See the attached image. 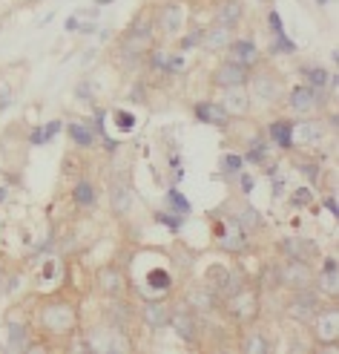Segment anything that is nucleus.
Here are the masks:
<instances>
[{"label": "nucleus", "mask_w": 339, "mask_h": 354, "mask_svg": "<svg viewBox=\"0 0 339 354\" xmlns=\"http://www.w3.org/2000/svg\"><path fill=\"white\" fill-rule=\"evenodd\" d=\"M41 323H43V328L52 331V334H66V331H72V328H75L78 314H75L72 306L55 303V306H46V308H43Z\"/></svg>", "instance_id": "1"}, {"label": "nucleus", "mask_w": 339, "mask_h": 354, "mask_svg": "<svg viewBox=\"0 0 339 354\" xmlns=\"http://www.w3.org/2000/svg\"><path fill=\"white\" fill-rule=\"evenodd\" d=\"M279 274V286H293V288H308L311 286V268H308V262H302V259H291L282 265V268H276Z\"/></svg>", "instance_id": "2"}, {"label": "nucleus", "mask_w": 339, "mask_h": 354, "mask_svg": "<svg viewBox=\"0 0 339 354\" xmlns=\"http://www.w3.org/2000/svg\"><path fill=\"white\" fill-rule=\"evenodd\" d=\"M288 311H291V317H296V320L311 323V320H313V314L319 311V297H316L311 288H296V294H293V299H291Z\"/></svg>", "instance_id": "3"}, {"label": "nucleus", "mask_w": 339, "mask_h": 354, "mask_svg": "<svg viewBox=\"0 0 339 354\" xmlns=\"http://www.w3.org/2000/svg\"><path fill=\"white\" fill-rule=\"evenodd\" d=\"M251 66H244V64H236V61H227V64H222L216 73H213V84L216 86H244L247 84V78H251V73H247Z\"/></svg>", "instance_id": "4"}, {"label": "nucleus", "mask_w": 339, "mask_h": 354, "mask_svg": "<svg viewBox=\"0 0 339 354\" xmlns=\"http://www.w3.org/2000/svg\"><path fill=\"white\" fill-rule=\"evenodd\" d=\"M167 326H173L175 334H178V337H182L184 343H195V340H199V323H195V314L187 311V308L170 311V323H167Z\"/></svg>", "instance_id": "5"}, {"label": "nucleus", "mask_w": 339, "mask_h": 354, "mask_svg": "<svg viewBox=\"0 0 339 354\" xmlns=\"http://www.w3.org/2000/svg\"><path fill=\"white\" fill-rule=\"evenodd\" d=\"M311 323H316V337L322 340L325 346H331V343L336 340V326H339L336 308H331V306H328V308H322V311H316Z\"/></svg>", "instance_id": "6"}, {"label": "nucleus", "mask_w": 339, "mask_h": 354, "mask_svg": "<svg viewBox=\"0 0 339 354\" xmlns=\"http://www.w3.org/2000/svg\"><path fill=\"white\" fill-rule=\"evenodd\" d=\"M282 251L288 254L291 259L311 262V259L316 257V245L308 242V239H302V236H288V239H282Z\"/></svg>", "instance_id": "7"}, {"label": "nucleus", "mask_w": 339, "mask_h": 354, "mask_svg": "<svg viewBox=\"0 0 339 354\" xmlns=\"http://www.w3.org/2000/svg\"><path fill=\"white\" fill-rule=\"evenodd\" d=\"M98 286H101V291H104L106 297H118V294L124 291V274L110 265V268H104V271L98 274Z\"/></svg>", "instance_id": "8"}, {"label": "nucleus", "mask_w": 339, "mask_h": 354, "mask_svg": "<svg viewBox=\"0 0 339 354\" xmlns=\"http://www.w3.org/2000/svg\"><path fill=\"white\" fill-rule=\"evenodd\" d=\"M144 323L150 328H164L170 323V308L162 303V299H153V303L144 306Z\"/></svg>", "instance_id": "9"}, {"label": "nucleus", "mask_w": 339, "mask_h": 354, "mask_svg": "<svg viewBox=\"0 0 339 354\" xmlns=\"http://www.w3.org/2000/svg\"><path fill=\"white\" fill-rule=\"evenodd\" d=\"M222 107L227 115H244L247 113V93L242 86H227V98H224Z\"/></svg>", "instance_id": "10"}, {"label": "nucleus", "mask_w": 339, "mask_h": 354, "mask_svg": "<svg viewBox=\"0 0 339 354\" xmlns=\"http://www.w3.org/2000/svg\"><path fill=\"white\" fill-rule=\"evenodd\" d=\"M233 314L239 317V320H253L256 317V297L253 294H244V291H236L233 297Z\"/></svg>", "instance_id": "11"}, {"label": "nucleus", "mask_w": 339, "mask_h": 354, "mask_svg": "<svg viewBox=\"0 0 339 354\" xmlns=\"http://www.w3.org/2000/svg\"><path fill=\"white\" fill-rule=\"evenodd\" d=\"M195 115H199V121H204V124H213V127H224V121H227V113H224V107H219V104H199V107H195Z\"/></svg>", "instance_id": "12"}, {"label": "nucleus", "mask_w": 339, "mask_h": 354, "mask_svg": "<svg viewBox=\"0 0 339 354\" xmlns=\"http://www.w3.org/2000/svg\"><path fill=\"white\" fill-rule=\"evenodd\" d=\"M230 55H233V61H236V64L251 66V64H256L259 52H256L253 41H236V44H230Z\"/></svg>", "instance_id": "13"}, {"label": "nucleus", "mask_w": 339, "mask_h": 354, "mask_svg": "<svg viewBox=\"0 0 339 354\" xmlns=\"http://www.w3.org/2000/svg\"><path fill=\"white\" fill-rule=\"evenodd\" d=\"M187 303H190V308L210 311L213 306H216V294H213L207 286H202V288H193V291L187 294Z\"/></svg>", "instance_id": "14"}, {"label": "nucleus", "mask_w": 339, "mask_h": 354, "mask_svg": "<svg viewBox=\"0 0 339 354\" xmlns=\"http://www.w3.org/2000/svg\"><path fill=\"white\" fill-rule=\"evenodd\" d=\"M271 138L279 141L282 150H291V147H293V124H291V121H276V124H271Z\"/></svg>", "instance_id": "15"}, {"label": "nucleus", "mask_w": 339, "mask_h": 354, "mask_svg": "<svg viewBox=\"0 0 339 354\" xmlns=\"http://www.w3.org/2000/svg\"><path fill=\"white\" fill-rule=\"evenodd\" d=\"M239 17H242V3L239 0H227V3H222L219 12H216L219 26H233V24H239Z\"/></svg>", "instance_id": "16"}, {"label": "nucleus", "mask_w": 339, "mask_h": 354, "mask_svg": "<svg viewBox=\"0 0 339 354\" xmlns=\"http://www.w3.org/2000/svg\"><path fill=\"white\" fill-rule=\"evenodd\" d=\"M313 90L311 86H296V90L291 93V107L296 110V113H308L311 107H313Z\"/></svg>", "instance_id": "17"}, {"label": "nucleus", "mask_w": 339, "mask_h": 354, "mask_svg": "<svg viewBox=\"0 0 339 354\" xmlns=\"http://www.w3.org/2000/svg\"><path fill=\"white\" fill-rule=\"evenodd\" d=\"M219 245L230 254H242L247 248V239H244V231H230V234H219Z\"/></svg>", "instance_id": "18"}, {"label": "nucleus", "mask_w": 339, "mask_h": 354, "mask_svg": "<svg viewBox=\"0 0 339 354\" xmlns=\"http://www.w3.org/2000/svg\"><path fill=\"white\" fill-rule=\"evenodd\" d=\"M207 49H222V46H227L230 44V32H227V26H216V29H210V32H204V41H202Z\"/></svg>", "instance_id": "19"}, {"label": "nucleus", "mask_w": 339, "mask_h": 354, "mask_svg": "<svg viewBox=\"0 0 339 354\" xmlns=\"http://www.w3.org/2000/svg\"><path fill=\"white\" fill-rule=\"evenodd\" d=\"M130 207H133V193L124 185H118L115 193H113V210L118 216H124V214H130Z\"/></svg>", "instance_id": "20"}, {"label": "nucleus", "mask_w": 339, "mask_h": 354, "mask_svg": "<svg viewBox=\"0 0 339 354\" xmlns=\"http://www.w3.org/2000/svg\"><path fill=\"white\" fill-rule=\"evenodd\" d=\"M178 26H182V9L178 6H164V15H162V29L167 35H175Z\"/></svg>", "instance_id": "21"}, {"label": "nucleus", "mask_w": 339, "mask_h": 354, "mask_svg": "<svg viewBox=\"0 0 339 354\" xmlns=\"http://www.w3.org/2000/svg\"><path fill=\"white\" fill-rule=\"evenodd\" d=\"M69 136H72V141H75L78 147H89L95 141L93 130H89L86 124H69Z\"/></svg>", "instance_id": "22"}, {"label": "nucleus", "mask_w": 339, "mask_h": 354, "mask_svg": "<svg viewBox=\"0 0 339 354\" xmlns=\"http://www.w3.org/2000/svg\"><path fill=\"white\" fill-rule=\"evenodd\" d=\"M253 84H256V93H259L262 98H264V95L271 98V101L279 98V84H276L271 75H259V78H253Z\"/></svg>", "instance_id": "23"}, {"label": "nucleus", "mask_w": 339, "mask_h": 354, "mask_svg": "<svg viewBox=\"0 0 339 354\" xmlns=\"http://www.w3.org/2000/svg\"><path fill=\"white\" fill-rule=\"evenodd\" d=\"M227 277H230V274H227L224 268H219V265H216V268H210V271H207L204 286H207L213 294H216L219 288H224V286H227Z\"/></svg>", "instance_id": "24"}, {"label": "nucleus", "mask_w": 339, "mask_h": 354, "mask_svg": "<svg viewBox=\"0 0 339 354\" xmlns=\"http://www.w3.org/2000/svg\"><path fill=\"white\" fill-rule=\"evenodd\" d=\"M6 346H9V351H23L26 348V328L23 326H12Z\"/></svg>", "instance_id": "25"}, {"label": "nucleus", "mask_w": 339, "mask_h": 354, "mask_svg": "<svg viewBox=\"0 0 339 354\" xmlns=\"http://www.w3.org/2000/svg\"><path fill=\"white\" fill-rule=\"evenodd\" d=\"M244 351L247 354H267V351H271V343H267L264 337H259V334H251L247 343H244Z\"/></svg>", "instance_id": "26"}, {"label": "nucleus", "mask_w": 339, "mask_h": 354, "mask_svg": "<svg viewBox=\"0 0 339 354\" xmlns=\"http://www.w3.org/2000/svg\"><path fill=\"white\" fill-rule=\"evenodd\" d=\"M75 202H78V205H86V207H89V205L95 202V187L89 185V182H81V185L75 187Z\"/></svg>", "instance_id": "27"}, {"label": "nucleus", "mask_w": 339, "mask_h": 354, "mask_svg": "<svg viewBox=\"0 0 339 354\" xmlns=\"http://www.w3.org/2000/svg\"><path fill=\"white\" fill-rule=\"evenodd\" d=\"M150 286H155L158 291H167L170 288V274L167 271H162V268H155V271H150Z\"/></svg>", "instance_id": "28"}, {"label": "nucleus", "mask_w": 339, "mask_h": 354, "mask_svg": "<svg viewBox=\"0 0 339 354\" xmlns=\"http://www.w3.org/2000/svg\"><path fill=\"white\" fill-rule=\"evenodd\" d=\"M115 121L121 133H133L135 130V115H130L127 110H115Z\"/></svg>", "instance_id": "29"}, {"label": "nucleus", "mask_w": 339, "mask_h": 354, "mask_svg": "<svg viewBox=\"0 0 339 354\" xmlns=\"http://www.w3.org/2000/svg\"><path fill=\"white\" fill-rule=\"evenodd\" d=\"M319 286H322L325 294H336V291H339V277H336V271H325L322 277H319Z\"/></svg>", "instance_id": "30"}, {"label": "nucleus", "mask_w": 339, "mask_h": 354, "mask_svg": "<svg viewBox=\"0 0 339 354\" xmlns=\"http://www.w3.org/2000/svg\"><path fill=\"white\" fill-rule=\"evenodd\" d=\"M239 225L242 227H259L262 219H259V214H256L253 207H247V210H242V214H239Z\"/></svg>", "instance_id": "31"}, {"label": "nucleus", "mask_w": 339, "mask_h": 354, "mask_svg": "<svg viewBox=\"0 0 339 354\" xmlns=\"http://www.w3.org/2000/svg\"><path fill=\"white\" fill-rule=\"evenodd\" d=\"M167 199H170V205H173V207H178V210H182V214H190V202H187V199H184L182 193L175 190V187L167 193Z\"/></svg>", "instance_id": "32"}, {"label": "nucleus", "mask_w": 339, "mask_h": 354, "mask_svg": "<svg viewBox=\"0 0 339 354\" xmlns=\"http://www.w3.org/2000/svg\"><path fill=\"white\" fill-rule=\"evenodd\" d=\"M110 314H113V320H115V323H118L121 328H124V326H127V323H130V317H133L127 306H115V308H113Z\"/></svg>", "instance_id": "33"}, {"label": "nucleus", "mask_w": 339, "mask_h": 354, "mask_svg": "<svg viewBox=\"0 0 339 354\" xmlns=\"http://www.w3.org/2000/svg\"><path fill=\"white\" fill-rule=\"evenodd\" d=\"M155 219L158 222H162V225H167L170 227V231H178V227H182V216H173V214H155Z\"/></svg>", "instance_id": "34"}, {"label": "nucleus", "mask_w": 339, "mask_h": 354, "mask_svg": "<svg viewBox=\"0 0 339 354\" xmlns=\"http://www.w3.org/2000/svg\"><path fill=\"white\" fill-rule=\"evenodd\" d=\"M305 75L311 78L313 86H322V84L328 81V73H325V69H319V66H316V69H305Z\"/></svg>", "instance_id": "35"}, {"label": "nucleus", "mask_w": 339, "mask_h": 354, "mask_svg": "<svg viewBox=\"0 0 339 354\" xmlns=\"http://www.w3.org/2000/svg\"><path fill=\"white\" fill-rule=\"evenodd\" d=\"M58 265H61V262L49 259V262L43 265V271H41V279H43V282H52V279H55V274H58Z\"/></svg>", "instance_id": "36"}, {"label": "nucleus", "mask_w": 339, "mask_h": 354, "mask_svg": "<svg viewBox=\"0 0 339 354\" xmlns=\"http://www.w3.org/2000/svg\"><path fill=\"white\" fill-rule=\"evenodd\" d=\"M276 38H279V44L273 46V52H296V44L284 38V32H282V35H276Z\"/></svg>", "instance_id": "37"}, {"label": "nucleus", "mask_w": 339, "mask_h": 354, "mask_svg": "<svg viewBox=\"0 0 339 354\" xmlns=\"http://www.w3.org/2000/svg\"><path fill=\"white\" fill-rule=\"evenodd\" d=\"M204 41V32L202 29H195L193 35H187V38H184V49H190V46H195V44H202Z\"/></svg>", "instance_id": "38"}, {"label": "nucleus", "mask_w": 339, "mask_h": 354, "mask_svg": "<svg viewBox=\"0 0 339 354\" xmlns=\"http://www.w3.org/2000/svg\"><path fill=\"white\" fill-rule=\"evenodd\" d=\"M311 196H313V193L308 187H299L296 196H293V205H305V202H311Z\"/></svg>", "instance_id": "39"}, {"label": "nucleus", "mask_w": 339, "mask_h": 354, "mask_svg": "<svg viewBox=\"0 0 339 354\" xmlns=\"http://www.w3.org/2000/svg\"><path fill=\"white\" fill-rule=\"evenodd\" d=\"M244 165V158H239V156H224V167L227 170H239Z\"/></svg>", "instance_id": "40"}, {"label": "nucleus", "mask_w": 339, "mask_h": 354, "mask_svg": "<svg viewBox=\"0 0 339 354\" xmlns=\"http://www.w3.org/2000/svg\"><path fill=\"white\" fill-rule=\"evenodd\" d=\"M9 101H12V93H9V86H0V113H3L9 107Z\"/></svg>", "instance_id": "41"}, {"label": "nucleus", "mask_w": 339, "mask_h": 354, "mask_svg": "<svg viewBox=\"0 0 339 354\" xmlns=\"http://www.w3.org/2000/svg\"><path fill=\"white\" fill-rule=\"evenodd\" d=\"M264 158V145H256V150L247 153V162H262Z\"/></svg>", "instance_id": "42"}, {"label": "nucleus", "mask_w": 339, "mask_h": 354, "mask_svg": "<svg viewBox=\"0 0 339 354\" xmlns=\"http://www.w3.org/2000/svg\"><path fill=\"white\" fill-rule=\"evenodd\" d=\"M267 21H271V26H273V35H282V32H284V29H282V21H279V15H276V12L267 15Z\"/></svg>", "instance_id": "43"}, {"label": "nucleus", "mask_w": 339, "mask_h": 354, "mask_svg": "<svg viewBox=\"0 0 339 354\" xmlns=\"http://www.w3.org/2000/svg\"><path fill=\"white\" fill-rule=\"evenodd\" d=\"M58 130H61V121H49V127L43 130V136H46V141H49V138H55V133H58Z\"/></svg>", "instance_id": "44"}, {"label": "nucleus", "mask_w": 339, "mask_h": 354, "mask_svg": "<svg viewBox=\"0 0 339 354\" xmlns=\"http://www.w3.org/2000/svg\"><path fill=\"white\" fill-rule=\"evenodd\" d=\"M153 66L167 69V58H164V52H155V55H153Z\"/></svg>", "instance_id": "45"}, {"label": "nucleus", "mask_w": 339, "mask_h": 354, "mask_svg": "<svg viewBox=\"0 0 339 354\" xmlns=\"http://www.w3.org/2000/svg\"><path fill=\"white\" fill-rule=\"evenodd\" d=\"M302 173H305L308 179H319V167L316 165H305V167H302Z\"/></svg>", "instance_id": "46"}, {"label": "nucleus", "mask_w": 339, "mask_h": 354, "mask_svg": "<svg viewBox=\"0 0 339 354\" xmlns=\"http://www.w3.org/2000/svg\"><path fill=\"white\" fill-rule=\"evenodd\" d=\"M29 141H32V145H43V141H46V136H43V130H32V136H29Z\"/></svg>", "instance_id": "47"}, {"label": "nucleus", "mask_w": 339, "mask_h": 354, "mask_svg": "<svg viewBox=\"0 0 339 354\" xmlns=\"http://www.w3.org/2000/svg\"><path fill=\"white\" fill-rule=\"evenodd\" d=\"M242 190H244V193L253 190V176H242Z\"/></svg>", "instance_id": "48"}, {"label": "nucleus", "mask_w": 339, "mask_h": 354, "mask_svg": "<svg viewBox=\"0 0 339 354\" xmlns=\"http://www.w3.org/2000/svg\"><path fill=\"white\" fill-rule=\"evenodd\" d=\"M302 136H305V138L311 141V138H316V136H319V130H313L311 124H305V127H302Z\"/></svg>", "instance_id": "49"}, {"label": "nucleus", "mask_w": 339, "mask_h": 354, "mask_svg": "<svg viewBox=\"0 0 339 354\" xmlns=\"http://www.w3.org/2000/svg\"><path fill=\"white\" fill-rule=\"evenodd\" d=\"M325 207L331 210L333 216H339V205H336V199H331V196H328V199H325Z\"/></svg>", "instance_id": "50"}, {"label": "nucleus", "mask_w": 339, "mask_h": 354, "mask_svg": "<svg viewBox=\"0 0 339 354\" xmlns=\"http://www.w3.org/2000/svg\"><path fill=\"white\" fill-rule=\"evenodd\" d=\"M78 26H81V24H78V17H69V21H66V29H69V32H75Z\"/></svg>", "instance_id": "51"}, {"label": "nucleus", "mask_w": 339, "mask_h": 354, "mask_svg": "<svg viewBox=\"0 0 339 354\" xmlns=\"http://www.w3.org/2000/svg\"><path fill=\"white\" fill-rule=\"evenodd\" d=\"M325 271H336V259H325Z\"/></svg>", "instance_id": "52"}, {"label": "nucleus", "mask_w": 339, "mask_h": 354, "mask_svg": "<svg viewBox=\"0 0 339 354\" xmlns=\"http://www.w3.org/2000/svg\"><path fill=\"white\" fill-rule=\"evenodd\" d=\"M6 199V187H0V202H3Z\"/></svg>", "instance_id": "53"}, {"label": "nucleus", "mask_w": 339, "mask_h": 354, "mask_svg": "<svg viewBox=\"0 0 339 354\" xmlns=\"http://www.w3.org/2000/svg\"><path fill=\"white\" fill-rule=\"evenodd\" d=\"M316 3H319V6H325V3H328V0H316Z\"/></svg>", "instance_id": "54"}]
</instances>
